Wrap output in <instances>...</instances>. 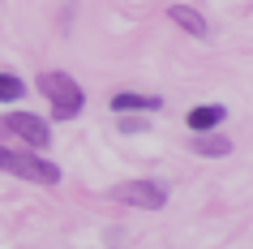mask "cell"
Returning <instances> with one entry per match:
<instances>
[{
	"label": "cell",
	"instance_id": "cell-1",
	"mask_svg": "<svg viewBox=\"0 0 253 249\" xmlns=\"http://www.w3.org/2000/svg\"><path fill=\"white\" fill-rule=\"evenodd\" d=\"M39 95H47L52 99V116L56 120H73L82 112V103H86V95H82V86L69 73H39Z\"/></svg>",
	"mask_w": 253,
	"mask_h": 249
},
{
	"label": "cell",
	"instance_id": "cell-2",
	"mask_svg": "<svg viewBox=\"0 0 253 249\" xmlns=\"http://www.w3.org/2000/svg\"><path fill=\"white\" fill-rule=\"evenodd\" d=\"M112 198L125 202V206H142V210H163L168 206V189L159 181H125V185L112 189Z\"/></svg>",
	"mask_w": 253,
	"mask_h": 249
},
{
	"label": "cell",
	"instance_id": "cell-3",
	"mask_svg": "<svg viewBox=\"0 0 253 249\" xmlns=\"http://www.w3.org/2000/svg\"><path fill=\"white\" fill-rule=\"evenodd\" d=\"M0 125H4L9 133H17V138H22L26 146H35V150H43V146L52 142V129H47V125H43L35 112H9Z\"/></svg>",
	"mask_w": 253,
	"mask_h": 249
},
{
	"label": "cell",
	"instance_id": "cell-4",
	"mask_svg": "<svg viewBox=\"0 0 253 249\" xmlns=\"http://www.w3.org/2000/svg\"><path fill=\"white\" fill-rule=\"evenodd\" d=\"M9 172L22 176V181H35V185H56L60 181V168L47 163V159H35V155H9Z\"/></svg>",
	"mask_w": 253,
	"mask_h": 249
},
{
	"label": "cell",
	"instance_id": "cell-5",
	"mask_svg": "<svg viewBox=\"0 0 253 249\" xmlns=\"http://www.w3.org/2000/svg\"><path fill=\"white\" fill-rule=\"evenodd\" d=\"M168 22H176V26L185 30V35H193V39H206V35H211L206 17H202L198 9H189V4H172V9H168Z\"/></svg>",
	"mask_w": 253,
	"mask_h": 249
},
{
	"label": "cell",
	"instance_id": "cell-6",
	"mask_svg": "<svg viewBox=\"0 0 253 249\" xmlns=\"http://www.w3.org/2000/svg\"><path fill=\"white\" fill-rule=\"evenodd\" d=\"M227 120V107H219V103H206V107H193V112H189V129L193 133H211L214 125H223Z\"/></svg>",
	"mask_w": 253,
	"mask_h": 249
},
{
	"label": "cell",
	"instance_id": "cell-7",
	"mask_svg": "<svg viewBox=\"0 0 253 249\" xmlns=\"http://www.w3.org/2000/svg\"><path fill=\"white\" fill-rule=\"evenodd\" d=\"M159 103H163L159 95H129V91L112 99V107H116V112H155Z\"/></svg>",
	"mask_w": 253,
	"mask_h": 249
},
{
	"label": "cell",
	"instance_id": "cell-8",
	"mask_svg": "<svg viewBox=\"0 0 253 249\" xmlns=\"http://www.w3.org/2000/svg\"><path fill=\"white\" fill-rule=\"evenodd\" d=\"M193 150H198V155H206V159H223L227 150H232V142H227V138H219V133H198Z\"/></svg>",
	"mask_w": 253,
	"mask_h": 249
},
{
	"label": "cell",
	"instance_id": "cell-9",
	"mask_svg": "<svg viewBox=\"0 0 253 249\" xmlns=\"http://www.w3.org/2000/svg\"><path fill=\"white\" fill-rule=\"evenodd\" d=\"M17 95H26V82L17 73H0V103H13Z\"/></svg>",
	"mask_w": 253,
	"mask_h": 249
},
{
	"label": "cell",
	"instance_id": "cell-10",
	"mask_svg": "<svg viewBox=\"0 0 253 249\" xmlns=\"http://www.w3.org/2000/svg\"><path fill=\"white\" fill-rule=\"evenodd\" d=\"M120 129H125V133H142V129H146V120H137V116H125V120H120Z\"/></svg>",
	"mask_w": 253,
	"mask_h": 249
},
{
	"label": "cell",
	"instance_id": "cell-11",
	"mask_svg": "<svg viewBox=\"0 0 253 249\" xmlns=\"http://www.w3.org/2000/svg\"><path fill=\"white\" fill-rule=\"evenodd\" d=\"M9 155H13V150H4V146H0V172H9Z\"/></svg>",
	"mask_w": 253,
	"mask_h": 249
}]
</instances>
